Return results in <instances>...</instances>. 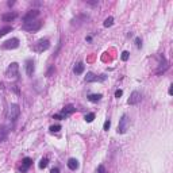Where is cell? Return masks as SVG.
<instances>
[{
  "label": "cell",
  "mask_w": 173,
  "mask_h": 173,
  "mask_svg": "<svg viewBox=\"0 0 173 173\" xmlns=\"http://www.w3.org/2000/svg\"><path fill=\"white\" fill-rule=\"evenodd\" d=\"M6 77L10 80H18L19 79V65L16 62H12L6 70Z\"/></svg>",
  "instance_id": "1"
},
{
  "label": "cell",
  "mask_w": 173,
  "mask_h": 173,
  "mask_svg": "<svg viewBox=\"0 0 173 173\" xmlns=\"http://www.w3.org/2000/svg\"><path fill=\"white\" fill-rule=\"evenodd\" d=\"M19 115H20V107L18 106V104H11V106L8 107L7 118L10 120H12V122H15V120L19 118Z\"/></svg>",
  "instance_id": "2"
},
{
  "label": "cell",
  "mask_w": 173,
  "mask_h": 173,
  "mask_svg": "<svg viewBox=\"0 0 173 173\" xmlns=\"http://www.w3.org/2000/svg\"><path fill=\"white\" fill-rule=\"evenodd\" d=\"M129 126H130V119L126 114H124L119 119V124H118V130H117L118 134H124L129 130Z\"/></svg>",
  "instance_id": "3"
},
{
  "label": "cell",
  "mask_w": 173,
  "mask_h": 173,
  "mask_svg": "<svg viewBox=\"0 0 173 173\" xmlns=\"http://www.w3.org/2000/svg\"><path fill=\"white\" fill-rule=\"evenodd\" d=\"M42 27V22L41 20H33V22H29V23H23V26H22V29L26 31H31V33H34V31H38Z\"/></svg>",
  "instance_id": "4"
},
{
  "label": "cell",
  "mask_w": 173,
  "mask_h": 173,
  "mask_svg": "<svg viewBox=\"0 0 173 173\" xmlns=\"http://www.w3.org/2000/svg\"><path fill=\"white\" fill-rule=\"evenodd\" d=\"M50 47V42L49 39H39L35 45H34L33 49L37 51V53H42V51H45V50H47Z\"/></svg>",
  "instance_id": "5"
},
{
  "label": "cell",
  "mask_w": 173,
  "mask_h": 173,
  "mask_svg": "<svg viewBox=\"0 0 173 173\" xmlns=\"http://www.w3.org/2000/svg\"><path fill=\"white\" fill-rule=\"evenodd\" d=\"M18 46H19V39H18V38H11V39L6 41V42L1 45V49L12 50V49H16Z\"/></svg>",
  "instance_id": "6"
},
{
  "label": "cell",
  "mask_w": 173,
  "mask_h": 173,
  "mask_svg": "<svg viewBox=\"0 0 173 173\" xmlns=\"http://www.w3.org/2000/svg\"><path fill=\"white\" fill-rule=\"evenodd\" d=\"M141 100H142V95H141L138 91H134V92L130 95L129 100H127V104H130V106H135V104L141 103Z\"/></svg>",
  "instance_id": "7"
},
{
  "label": "cell",
  "mask_w": 173,
  "mask_h": 173,
  "mask_svg": "<svg viewBox=\"0 0 173 173\" xmlns=\"http://www.w3.org/2000/svg\"><path fill=\"white\" fill-rule=\"evenodd\" d=\"M39 15V11L38 10H31L29 11V12L23 16V22L24 23H29V22H33V20H35V18Z\"/></svg>",
  "instance_id": "8"
},
{
  "label": "cell",
  "mask_w": 173,
  "mask_h": 173,
  "mask_svg": "<svg viewBox=\"0 0 173 173\" xmlns=\"http://www.w3.org/2000/svg\"><path fill=\"white\" fill-rule=\"evenodd\" d=\"M106 80V76L104 74H102V76H96L95 73H92V72H89V73H86L85 76V81L86 83H92V81H104Z\"/></svg>",
  "instance_id": "9"
},
{
  "label": "cell",
  "mask_w": 173,
  "mask_h": 173,
  "mask_svg": "<svg viewBox=\"0 0 173 173\" xmlns=\"http://www.w3.org/2000/svg\"><path fill=\"white\" fill-rule=\"evenodd\" d=\"M168 68H169V65H168L167 58L164 56H161V64H160V66H158V69H157V74H161L164 72H167Z\"/></svg>",
  "instance_id": "10"
},
{
  "label": "cell",
  "mask_w": 173,
  "mask_h": 173,
  "mask_svg": "<svg viewBox=\"0 0 173 173\" xmlns=\"http://www.w3.org/2000/svg\"><path fill=\"white\" fill-rule=\"evenodd\" d=\"M74 111H76V108H74V106H72V104H68V106H65L62 108V111H61V115L64 117V119L66 117H69L70 114H73Z\"/></svg>",
  "instance_id": "11"
},
{
  "label": "cell",
  "mask_w": 173,
  "mask_h": 173,
  "mask_svg": "<svg viewBox=\"0 0 173 173\" xmlns=\"http://www.w3.org/2000/svg\"><path fill=\"white\" fill-rule=\"evenodd\" d=\"M34 70H35V66H34V61L33 60H27L26 61V73H27V76H33Z\"/></svg>",
  "instance_id": "12"
},
{
  "label": "cell",
  "mask_w": 173,
  "mask_h": 173,
  "mask_svg": "<svg viewBox=\"0 0 173 173\" xmlns=\"http://www.w3.org/2000/svg\"><path fill=\"white\" fill-rule=\"evenodd\" d=\"M31 164H33V160H31L30 157H24L23 160H22V165H23V167H22L20 170H22V172H26V170L31 167Z\"/></svg>",
  "instance_id": "13"
},
{
  "label": "cell",
  "mask_w": 173,
  "mask_h": 173,
  "mask_svg": "<svg viewBox=\"0 0 173 173\" xmlns=\"http://www.w3.org/2000/svg\"><path fill=\"white\" fill-rule=\"evenodd\" d=\"M79 167H80V164H79V161H77L76 158H69V160H68V168H69L70 170L79 169Z\"/></svg>",
  "instance_id": "14"
},
{
  "label": "cell",
  "mask_w": 173,
  "mask_h": 173,
  "mask_svg": "<svg viewBox=\"0 0 173 173\" xmlns=\"http://www.w3.org/2000/svg\"><path fill=\"white\" fill-rule=\"evenodd\" d=\"M8 133H10L8 127L0 126V142H3V141L7 139V137H8Z\"/></svg>",
  "instance_id": "15"
},
{
  "label": "cell",
  "mask_w": 173,
  "mask_h": 173,
  "mask_svg": "<svg viewBox=\"0 0 173 173\" xmlns=\"http://www.w3.org/2000/svg\"><path fill=\"white\" fill-rule=\"evenodd\" d=\"M16 16L18 15L15 12H7L1 16V19H3V22H12L14 19H16Z\"/></svg>",
  "instance_id": "16"
},
{
  "label": "cell",
  "mask_w": 173,
  "mask_h": 173,
  "mask_svg": "<svg viewBox=\"0 0 173 173\" xmlns=\"http://www.w3.org/2000/svg\"><path fill=\"white\" fill-rule=\"evenodd\" d=\"M84 69H85V65H84V62H77L76 65H74V68H73V72L76 74H81L84 72Z\"/></svg>",
  "instance_id": "17"
},
{
  "label": "cell",
  "mask_w": 173,
  "mask_h": 173,
  "mask_svg": "<svg viewBox=\"0 0 173 173\" xmlns=\"http://www.w3.org/2000/svg\"><path fill=\"white\" fill-rule=\"evenodd\" d=\"M100 99H102V95H100V93H93V95H89V96H88V100L92 102V103H97Z\"/></svg>",
  "instance_id": "18"
},
{
  "label": "cell",
  "mask_w": 173,
  "mask_h": 173,
  "mask_svg": "<svg viewBox=\"0 0 173 173\" xmlns=\"http://www.w3.org/2000/svg\"><path fill=\"white\" fill-rule=\"evenodd\" d=\"M11 31H12V26H6L3 29H0V37H3L7 33H11Z\"/></svg>",
  "instance_id": "19"
},
{
  "label": "cell",
  "mask_w": 173,
  "mask_h": 173,
  "mask_svg": "<svg viewBox=\"0 0 173 173\" xmlns=\"http://www.w3.org/2000/svg\"><path fill=\"white\" fill-rule=\"evenodd\" d=\"M47 164H49V160H47L46 157H43L42 160L39 161V168L41 169H45V168L47 167Z\"/></svg>",
  "instance_id": "20"
},
{
  "label": "cell",
  "mask_w": 173,
  "mask_h": 173,
  "mask_svg": "<svg viewBox=\"0 0 173 173\" xmlns=\"http://www.w3.org/2000/svg\"><path fill=\"white\" fill-rule=\"evenodd\" d=\"M114 24V18L112 16H108L106 20H104V27H111Z\"/></svg>",
  "instance_id": "21"
},
{
  "label": "cell",
  "mask_w": 173,
  "mask_h": 173,
  "mask_svg": "<svg viewBox=\"0 0 173 173\" xmlns=\"http://www.w3.org/2000/svg\"><path fill=\"white\" fill-rule=\"evenodd\" d=\"M93 119H95V114L93 112H89L85 115V122H88V123H91V122H93Z\"/></svg>",
  "instance_id": "22"
},
{
  "label": "cell",
  "mask_w": 173,
  "mask_h": 173,
  "mask_svg": "<svg viewBox=\"0 0 173 173\" xmlns=\"http://www.w3.org/2000/svg\"><path fill=\"white\" fill-rule=\"evenodd\" d=\"M50 133H58L61 130V126L60 124H53V126H50Z\"/></svg>",
  "instance_id": "23"
},
{
  "label": "cell",
  "mask_w": 173,
  "mask_h": 173,
  "mask_svg": "<svg viewBox=\"0 0 173 173\" xmlns=\"http://www.w3.org/2000/svg\"><path fill=\"white\" fill-rule=\"evenodd\" d=\"M129 57H130L129 51H123V53H122V61H127L129 60Z\"/></svg>",
  "instance_id": "24"
},
{
  "label": "cell",
  "mask_w": 173,
  "mask_h": 173,
  "mask_svg": "<svg viewBox=\"0 0 173 173\" xmlns=\"http://www.w3.org/2000/svg\"><path fill=\"white\" fill-rule=\"evenodd\" d=\"M110 126H111V122L108 119L106 120V122H104V126H103V129L106 130V131H108V129H110Z\"/></svg>",
  "instance_id": "25"
},
{
  "label": "cell",
  "mask_w": 173,
  "mask_h": 173,
  "mask_svg": "<svg viewBox=\"0 0 173 173\" xmlns=\"http://www.w3.org/2000/svg\"><path fill=\"white\" fill-rule=\"evenodd\" d=\"M97 173H106V168L103 167V165H99L97 167V170H96Z\"/></svg>",
  "instance_id": "26"
},
{
  "label": "cell",
  "mask_w": 173,
  "mask_h": 173,
  "mask_svg": "<svg viewBox=\"0 0 173 173\" xmlns=\"http://www.w3.org/2000/svg\"><path fill=\"white\" fill-rule=\"evenodd\" d=\"M135 45H137V47H138V49L142 46V41H141V38H135Z\"/></svg>",
  "instance_id": "27"
},
{
  "label": "cell",
  "mask_w": 173,
  "mask_h": 173,
  "mask_svg": "<svg viewBox=\"0 0 173 173\" xmlns=\"http://www.w3.org/2000/svg\"><path fill=\"white\" fill-rule=\"evenodd\" d=\"M122 95H123V91H122V89H118L117 92H115V97H117V99H119Z\"/></svg>",
  "instance_id": "28"
},
{
  "label": "cell",
  "mask_w": 173,
  "mask_h": 173,
  "mask_svg": "<svg viewBox=\"0 0 173 173\" xmlns=\"http://www.w3.org/2000/svg\"><path fill=\"white\" fill-rule=\"evenodd\" d=\"M53 72H54V66H51V68H50L49 70H47L46 76H47V77H50V76H51V73H53Z\"/></svg>",
  "instance_id": "29"
},
{
  "label": "cell",
  "mask_w": 173,
  "mask_h": 173,
  "mask_svg": "<svg viewBox=\"0 0 173 173\" xmlns=\"http://www.w3.org/2000/svg\"><path fill=\"white\" fill-rule=\"evenodd\" d=\"M53 119H64V117H62V115H61V114H56V115H54V117H53Z\"/></svg>",
  "instance_id": "30"
},
{
  "label": "cell",
  "mask_w": 173,
  "mask_h": 173,
  "mask_svg": "<svg viewBox=\"0 0 173 173\" xmlns=\"http://www.w3.org/2000/svg\"><path fill=\"white\" fill-rule=\"evenodd\" d=\"M50 173H60V169L58 168H53V169L50 170Z\"/></svg>",
  "instance_id": "31"
},
{
  "label": "cell",
  "mask_w": 173,
  "mask_h": 173,
  "mask_svg": "<svg viewBox=\"0 0 173 173\" xmlns=\"http://www.w3.org/2000/svg\"><path fill=\"white\" fill-rule=\"evenodd\" d=\"M173 93V85H170L169 86V95H172Z\"/></svg>",
  "instance_id": "32"
},
{
  "label": "cell",
  "mask_w": 173,
  "mask_h": 173,
  "mask_svg": "<svg viewBox=\"0 0 173 173\" xmlns=\"http://www.w3.org/2000/svg\"><path fill=\"white\" fill-rule=\"evenodd\" d=\"M88 4H91V6H95V4H97V1H88Z\"/></svg>",
  "instance_id": "33"
},
{
  "label": "cell",
  "mask_w": 173,
  "mask_h": 173,
  "mask_svg": "<svg viewBox=\"0 0 173 173\" xmlns=\"http://www.w3.org/2000/svg\"><path fill=\"white\" fill-rule=\"evenodd\" d=\"M15 4V1H8V7H11V6H14Z\"/></svg>",
  "instance_id": "34"
}]
</instances>
